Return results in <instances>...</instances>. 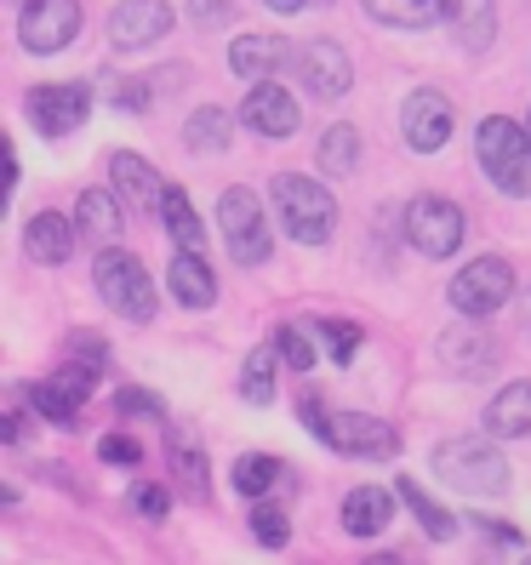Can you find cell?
<instances>
[{"instance_id":"obj_41","label":"cell","mask_w":531,"mask_h":565,"mask_svg":"<svg viewBox=\"0 0 531 565\" xmlns=\"http://www.w3.org/2000/svg\"><path fill=\"white\" fill-rule=\"evenodd\" d=\"M263 7H269V12H304L309 0H263Z\"/></svg>"},{"instance_id":"obj_42","label":"cell","mask_w":531,"mask_h":565,"mask_svg":"<svg viewBox=\"0 0 531 565\" xmlns=\"http://www.w3.org/2000/svg\"><path fill=\"white\" fill-rule=\"evenodd\" d=\"M367 565H406V559H401V554H372Z\"/></svg>"},{"instance_id":"obj_35","label":"cell","mask_w":531,"mask_h":565,"mask_svg":"<svg viewBox=\"0 0 531 565\" xmlns=\"http://www.w3.org/2000/svg\"><path fill=\"white\" fill-rule=\"evenodd\" d=\"M63 354H70L75 365H86V372H97V377L109 372V343H104V338H92V331H70Z\"/></svg>"},{"instance_id":"obj_44","label":"cell","mask_w":531,"mask_h":565,"mask_svg":"<svg viewBox=\"0 0 531 565\" xmlns=\"http://www.w3.org/2000/svg\"><path fill=\"white\" fill-rule=\"evenodd\" d=\"M525 565H531V559H525Z\"/></svg>"},{"instance_id":"obj_36","label":"cell","mask_w":531,"mask_h":565,"mask_svg":"<svg viewBox=\"0 0 531 565\" xmlns=\"http://www.w3.org/2000/svg\"><path fill=\"white\" fill-rule=\"evenodd\" d=\"M115 412H120V417H149V423H155V417H166V401H160L155 388H138V383H126V388L115 394Z\"/></svg>"},{"instance_id":"obj_25","label":"cell","mask_w":531,"mask_h":565,"mask_svg":"<svg viewBox=\"0 0 531 565\" xmlns=\"http://www.w3.org/2000/svg\"><path fill=\"white\" fill-rule=\"evenodd\" d=\"M394 491H401V503L412 509V520H417V525H423L435 543H452V537H457V514H446V509H440L435 497H428V491H423L412 475H406L401 486H394Z\"/></svg>"},{"instance_id":"obj_33","label":"cell","mask_w":531,"mask_h":565,"mask_svg":"<svg viewBox=\"0 0 531 565\" xmlns=\"http://www.w3.org/2000/svg\"><path fill=\"white\" fill-rule=\"evenodd\" d=\"M252 537L263 543V548H286L291 543V520H286V509L280 503H252Z\"/></svg>"},{"instance_id":"obj_40","label":"cell","mask_w":531,"mask_h":565,"mask_svg":"<svg viewBox=\"0 0 531 565\" xmlns=\"http://www.w3.org/2000/svg\"><path fill=\"white\" fill-rule=\"evenodd\" d=\"M189 18L212 29V23H223V18H229V0H189Z\"/></svg>"},{"instance_id":"obj_29","label":"cell","mask_w":531,"mask_h":565,"mask_svg":"<svg viewBox=\"0 0 531 565\" xmlns=\"http://www.w3.org/2000/svg\"><path fill=\"white\" fill-rule=\"evenodd\" d=\"M229 131H235L229 109H201V115L183 120V143H189L194 154H217V149H229Z\"/></svg>"},{"instance_id":"obj_34","label":"cell","mask_w":531,"mask_h":565,"mask_svg":"<svg viewBox=\"0 0 531 565\" xmlns=\"http://www.w3.org/2000/svg\"><path fill=\"white\" fill-rule=\"evenodd\" d=\"M309 331H315V338H326L331 365H349V354L360 349V338H367V331H360L354 320H309Z\"/></svg>"},{"instance_id":"obj_10","label":"cell","mask_w":531,"mask_h":565,"mask_svg":"<svg viewBox=\"0 0 531 565\" xmlns=\"http://www.w3.org/2000/svg\"><path fill=\"white\" fill-rule=\"evenodd\" d=\"M29 120L41 138H70V131L92 115V86L86 81H57V86H35L29 92Z\"/></svg>"},{"instance_id":"obj_21","label":"cell","mask_w":531,"mask_h":565,"mask_svg":"<svg viewBox=\"0 0 531 565\" xmlns=\"http://www.w3.org/2000/svg\"><path fill=\"white\" fill-rule=\"evenodd\" d=\"M486 428L497 440H531V383H509L503 394H491Z\"/></svg>"},{"instance_id":"obj_19","label":"cell","mask_w":531,"mask_h":565,"mask_svg":"<svg viewBox=\"0 0 531 565\" xmlns=\"http://www.w3.org/2000/svg\"><path fill=\"white\" fill-rule=\"evenodd\" d=\"M172 297L183 309H212L217 303V275L206 269V257L201 252H172Z\"/></svg>"},{"instance_id":"obj_17","label":"cell","mask_w":531,"mask_h":565,"mask_svg":"<svg viewBox=\"0 0 531 565\" xmlns=\"http://www.w3.org/2000/svg\"><path fill=\"white\" fill-rule=\"evenodd\" d=\"M435 349H440V360L452 365V372H463V377H480L486 365L497 360L491 338H486V331H480V326H475L469 315H463L457 326H446L440 338H435Z\"/></svg>"},{"instance_id":"obj_43","label":"cell","mask_w":531,"mask_h":565,"mask_svg":"<svg viewBox=\"0 0 531 565\" xmlns=\"http://www.w3.org/2000/svg\"><path fill=\"white\" fill-rule=\"evenodd\" d=\"M525 326H531V291H525Z\"/></svg>"},{"instance_id":"obj_3","label":"cell","mask_w":531,"mask_h":565,"mask_svg":"<svg viewBox=\"0 0 531 565\" xmlns=\"http://www.w3.org/2000/svg\"><path fill=\"white\" fill-rule=\"evenodd\" d=\"M275 217L297 246H326L331 228H338V201L331 189L304 178V172H280L275 178Z\"/></svg>"},{"instance_id":"obj_12","label":"cell","mask_w":531,"mask_h":565,"mask_svg":"<svg viewBox=\"0 0 531 565\" xmlns=\"http://www.w3.org/2000/svg\"><path fill=\"white\" fill-rule=\"evenodd\" d=\"M166 29H172V7L166 0H115V12H109V41L120 52L166 41Z\"/></svg>"},{"instance_id":"obj_9","label":"cell","mask_w":531,"mask_h":565,"mask_svg":"<svg viewBox=\"0 0 531 565\" xmlns=\"http://www.w3.org/2000/svg\"><path fill=\"white\" fill-rule=\"evenodd\" d=\"M81 35V0H23V12H18V41L23 52H63Z\"/></svg>"},{"instance_id":"obj_4","label":"cell","mask_w":531,"mask_h":565,"mask_svg":"<svg viewBox=\"0 0 531 565\" xmlns=\"http://www.w3.org/2000/svg\"><path fill=\"white\" fill-rule=\"evenodd\" d=\"M435 475L463 491V497H503L509 491V462L491 440H475V435H457V440H440L435 446Z\"/></svg>"},{"instance_id":"obj_39","label":"cell","mask_w":531,"mask_h":565,"mask_svg":"<svg viewBox=\"0 0 531 565\" xmlns=\"http://www.w3.org/2000/svg\"><path fill=\"white\" fill-rule=\"evenodd\" d=\"M97 457H104L109 469H138V462H144L138 440H126V435H104V440H97Z\"/></svg>"},{"instance_id":"obj_6","label":"cell","mask_w":531,"mask_h":565,"mask_svg":"<svg viewBox=\"0 0 531 565\" xmlns=\"http://www.w3.org/2000/svg\"><path fill=\"white\" fill-rule=\"evenodd\" d=\"M217 228H223V246H229V257H235L241 269L269 263L275 228H269V217H263V206H257L252 189H223V201H217Z\"/></svg>"},{"instance_id":"obj_22","label":"cell","mask_w":531,"mask_h":565,"mask_svg":"<svg viewBox=\"0 0 531 565\" xmlns=\"http://www.w3.org/2000/svg\"><path fill=\"white\" fill-rule=\"evenodd\" d=\"M446 23H452L457 46L486 52L491 35H497V7H491V0H446Z\"/></svg>"},{"instance_id":"obj_23","label":"cell","mask_w":531,"mask_h":565,"mask_svg":"<svg viewBox=\"0 0 531 565\" xmlns=\"http://www.w3.org/2000/svg\"><path fill=\"white\" fill-rule=\"evenodd\" d=\"M280 57H286V41H269V35H241L235 46H229V70H235L241 81H269L280 70Z\"/></svg>"},{"instance_id":"obj_38","label":"cell","mask_w":531,"mask_h":565,"mask_svg":"<svg viewBox=\"0 0 531 565\" xmlns=\"http://www.w3.org/2000/svg\"><path fill=\"white\" fill-rule=\"evenodd\" d=\"M126 503H131V514H144V520H166L172 514V491L166 486H131Z\"/></svg>"},{"instance_id":"obj_31","label":"cell","mask_w":531,"mask_h":565,"mask_svg":"<svg viewBox=\"0 0 531 565\" xmlns=\"http://www.w3.org/2000/svg\"><path fill=\"white\" fill-rule=\"evenodd\" d=\"M354 160H360V131L354 126H331L320 138V172L326 178H349Z\"/></svg>"},{"instance_id":"obj_20","label":"cell","mask_w":531,"mask_h":565,"mask_svg":"<svg viewBox=\"0 0 531 565\" xmlns=\"http://www.w3.org/2000/svg\"><path fill=\"white\" fill-rule=\"evenodd\" d=\"M23 252L35 263H70L75 257V228L63 223L57 212H35L23 223Z\"/></svg>"},{"instance_id":"obj_11","label":"cell","mask_w":531,"mask_h":565,"mask_svg":"<svg viewBox=\"0 0 531 565\" xmlns=\"http://www.w3.org/2000/svg\"><path fill=\"white\" fill-rule=\"evenodd\" d=\"M92 388H97V372H86V365H75V360H63L46 383L29 388V401H35V412H41L46 423L70 428V423H75V412L92 401Z\"/></svg>"},{"instance_id":"obj_5","label":"cell","mask_w":531,"mask_h":565,"mask_svg":"<svg viewBox=\"0 0 531 565\" xmlns=\"http://www.w3.org/2000/svg\"><path fill=\"white\" fill-rule=\"evenodd\" d=\"M92 280H97V291H104V303L120 315V320H155V280H149V269H144V257L138 252H104L92 263Z\"/></svg>"},{"instance_id":"obj_14","label":"cell","mask_w":531,"mask_h":565,"mask_svg":"<svg viewBox=\"0 0 531 565\" xmlns=\"http://www.w3.org/2000/svg\"><path fill=\"white\" fill-rule=\"evenodd\" d=\"M401 126H406V143L417 154H435L452 138V104H446V92H412L406 109H401Z\"/></svg>"},{"instance_id":"obj_24","label":"cell","mask_w":531,"mask_h":565,"mask_svg":"<svg viewBox=\"0 0 531 565\" xmlns=\"http://www.w3.org/2000/svg\"><path fill=\"white\" fill-rule=\"evenodd\" d=\"M75 228L86 241H115L120 235V206H115V194L109 189H86L81 201H75Z\"/></svg>"},{"instance_id":"obj_18","label":"cell","mask_w":531,"mask_h":565,"mask_svg":"<svg viewBox=\"0 0 531 565\" xmlns=\"http://www.w3.org/2000/svg\"><path fill=\"white\" fill-rule=\"evenodd\" d=\"M394 497H401V491L354 486V491L343 497V531H349V537H378V531L394 520Z\"/></svg>"},{"instance_id":"obj_27","label":"cell","mask_w":531,"mask_h":565,"mask_svg":"<svg viewBox=\"0 0 531 565\" xmlns=\"http://www.w3.org/2000/svg\"><path fill=\"white\" fill-rule=\"evenodd\" d=\"M367 12L389 29H428L446 12V0H367Z\"/></svg>"},{"instance_id":"obj_7","label":"cell","mask_w":531,"mask_h":565,"mask_svg":"<svg viewBox=\"0 0 531 565\" xmlns=\"http://www.w3.org/2000/svg\"><path fill=\"white\" fill-rule=\"evenodd\" d=\"M406 241L423 252V257H452L463 246V235H469V223H463V206L446 201V194H412L406 212Z\"/></svg>"},{"instance_id":"obj_16","label":"cell","mask_w":531,"mask_h":565,"mask_svg":"<svg viewBox=\"0 0 531 565\" xmlns=\"http://www.w3.org/2000/svg\"><path fill=\"white\" fill-rule=\"evenodd\" d=\"M241 120L257 131V138H291L297 131V104H291V92H280L275 81H257L252 92H246V109H241Z\"/></svg>"},{"instance_id":"obj_28","label":"cell","mask_w":531,"mask_h":565,"mask_svg":"<svg viewBox=\"0 0 531 565\" xmlns=\"http://www.w3.org/2000/svg\"><path fill=\"white\" fill-rule=\"evenodd\" d=\"M160 223H166V235H172L178 252H201V217H194V206H189V194H183V189H166Z\"/></svg>"},{"instance_id":"obj_26","label":"cell","mask_w":531,"mask_h":565,"mask_svg":"<svg viewBox=\"0 0 531 565\" xmlns=\"http://www.w3.org/2000/svg\"><path fill=\"white\" fill-rule=\"evenodd\" d=\"M275 365H286L275 343H263V349L246 354V365H241V394H246L252 406H275Z\"/></svg>"},{"instance_id":"obj_15","label":"cell","mask_w":531,"mask_h":565,"mask_svg":"<svg viewBox=\"0 0 531 565\" xmlns=\"http://www.w3.org/2000/svg\"><path fill=\"white\" fill-rule=\"evenodd\" d=\"M109 178H115V189H120V201L126 206H138V217H149V212H160L166 206V183L149 160H138V154H109Z\"/></svg>"},{"instance_id":"obj_1","label":"cell","mask_w":531,"mask_h":565,"mask_svg":"<svg viewBox=\"0 0 531 565\" xmlns=\"http://www.w3.org/2000/svg\"><path fill=\"white\" fill-rule=\"evenodd\" d=\"M304 428L315 440H326L338 457H360V462H389L401 451V435L383 417H367V412H331L320 401H304Z\"/></svg>"},{"instance_id":"obj_2","label":"cell","mask_w":531,"mask_h":565,"mask_svg":"<svg viewBox=\"0 0 531 565\" xmlns=\"http://www.w3.org/2000/svg\"><path fill=\"white\" fill-rule=\"evenodd\" d=\"M475 154H480V172L491 178L497 194L531 201V131H520L509 115H486L480 138H475Z\"/></svg>"},{"instance_id":"obj_37","label":"cell","mask_w":531,"mask_h":565,"mask_svg":"<svg viewBox=\"0 0 531 565\" xmlns=\"http://www.w3.org/2000/svg\"><path fill=\"white\" fill-rule=\"evenodd\" d=\"M275 349H280V360L291 365V372H309V365H315V343L304 338V326H280Z\"/></svg>"},{"instance_id":"obj_13","label":"cell","mask_w":531,"mask_h":565,"mask_svg":"<svg viewBox=\"0 0 531 565\" xmlns=\"http://www.w3.org/2000/svg\"><path fill=\"white\" fill-rule=\"evenodd\" d=\"M297 81L315 97H343L354 86V63L338 41H304L297 46Z\"/></svg>"},{"instance_id":"obj_30","label":"cell","mask_w":531,"mask_h":565,"mask_svg":"<svg viewBox=\"0 0 531 565\" xmlns=\"http://www.w3.org/2000/svg\"><path fill=\"white\" fill-rule=\"evenodd\" d=\"M166 446H172V475L183 480V491L194 497V503H206V497H212V480H206V457H201V446H189L183 435H172Z\"/></svg>"},{"instance_id":"obj_32","label":"cell","mask_w":531,"mask_h":565,"mask_svg":"<svg viewBox=\"0 0 531 565\" xmlns=\"http://www.w3.org/2000/svg\"><path fill=\"white\" fill-rule=\"evenodd\" d=\"M275 480H280V457H263V451H246L241 462H235V491L241 497H269L275 491Z\"/></svg>"},{"instance_id":"obj_8","label":"cell","mask_w":531,"mask_h":565,"mask_svg":"<svg viewBox=\"0 0 531 565\" xmlns=\"http://www.w3.org/2000/svg\"><path fill=\"white\" fill-rule=\"evenodd\" d=\"M446 297H452V309L457 315H469V320H486V315H497L514 297V269L503 257H475L469 269H463L452 286H446Z\"/></svg>"}]
</instances>
